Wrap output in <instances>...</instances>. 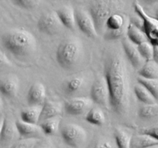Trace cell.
Returning a JSON list of instances; mask_svg holds the SVG:
<instances>
[{"mask_svg": "<svg viewBox=\"0 0 158 148\" xmlns=\"http://www.w3.org/2000/svg\"><path fill=\"white\" fill-rule=\"evenodd\" d=\"M104 76L110 97V106L118 115L128 112L131 103V83L124 59L117 52L108 56L104 64Z\"/></svg>", "mask_w": 158, "mask_h": 148, "instance_id": "obj_1", "label": "cell"}, {"mask_svg": "<svg viewBox=\"0 0 158 148\" xmlns=\"http://www.w3.org/2000/svg\"><path fill=\"white\" fill-rule=\"evenodd\" d=\"M1 43L6 51L19 60L33 55L37 47L35 36L23 28L6 31L2 35Z\"/></svg>", "mask_w": 158, "mask_h": 148, "instance_id": "obj_2", "label": "cell"}, {"mask_svg": "<svg viewBox=\"0 0 158 148\" xmlns=\"http://www.w3.org/2000/svg\"><path fill=\"white\" fill-rule=\"evenodd\" d=\"M125 2L120 0H96L89 4L90 15L98 34L104 32L106 22L112 15L119 13L124 8Z\"/></svg>", "mask_w": 158, "mask_h": 148, "instance_id": "obj_3", "label": "cell"}, {"mask_svg": "<svg viewBox=\"0 0 158 148\" xmlns=\"http://www.w3.org/2000/svg\"><path fill=\"white\" fill-rule=\"evenodd\" d=\"M83 56V46L77 38H69L63 40L56 49V61L63 69H74L81 61Z\"/></svg>", "mask_w": 158, "mask_h": 148, "instance_id": "obj_4", "label": "cell"}, {"mask_svg": "<svg viewBox=\"0 0 158 148\" xmlns=\"http://www.w3.org/2000/svg\"><path fill=\"white\" fill-rule=\"evenodd\" d=\"M134 8L140 21V29L143 30L148 41L153 46H158V19L148 15L137 2H134Z\"/></svg>", "mask_w": 158, "mask_h": 148, "instance_id": "obj_5", "label": "cell"}, {"mask_svg": "<svg viewBox=\"0 0 158 148\" xmlns=\"http://www.w3.org/2000/svg\"><path fill=\"white\" fill-rule=\"evenodd\" d=\"M61 137L67 146L72 148H80L87 138L86 130L76 123H66L61 128Z\"/></svg>", "mask_w": 158, "mask_h": 148, "instance_id": "obj_6", "label": "cell"}, {"mask_svg": "<svg viewBox=\"0 0 158 148\" xmlns=\"http://www.w3.org/2000/svg\"><path fill=\"white\" fill-rule=\"evenodd\" d=\"M90 98L94 103L107 108L110 106V97L107 82L104 76L95 79L90 87Z\"/></svg>", "mask_w": 158, "mask_h": 148, "instance_id": "obj_7", "label": "cell"}, {"mask_svg": "<svg viewBox=\"0 0 158 148\" xmlns=\"http://www.w3.org/2000/svg\"><path fill=\"white\" fill-rule=\"evenodd\" d=\"M40 32L49 35H57L64 27L56 11H48L40 15L37 23Z\"/></svg>", "mask_w": 158, "mask_h": 148, "instance_id": "obj_8", "label": "cell"}, {"mask_svg": "<svg viewBox=\"0 0 158 148\" xmlns=\"http://www.w3.org/2000/svg\"><path fill=\"white\" fill-rule=\"evenodd\" d=\"M75 18L76 26L83 33L89 38H97L98 33L89 12L83 9H75Z\"/></svg>", "mask_w": 158, "mask_h": 148, "instance_id": "obj_9", "label": "cell"}, {"mask_svg": "<svg viewBox=\"0 0 158 148\" xmlns=\"http://www.w3.org/2000/svg\"><path fill=\"white\" fill-rule=\"evenodd\" d=\"M94 101L92 99L86 97H73L64 104V109L68 114L73 116H80L87 113L93 108Z\"/></svg>", "mask_w": 158, "mask_h": 148, "instance_id": "obj_10", "label": "cell"}, {"mask_svg": "<svg viewBox=\"0 0 158 148\" xmlns=\"http://www.w3.org/2000/svg\"><path fill=\"white\" fill-rule=\"evenodd\" d=\"M88 84L86 76L84 74H79L67 79L63 82L62 85V89L63 93L68 97H77L79 92H82Z\"/></svg>", "mask_w": 158, "mask_h": 148, "instance_id": "obj_11", "label": "cell"}, {"mask_svg": "<svg viewBox=\"0 0 158 148\" xmlns=\"http://www.w3.org/2000/svg\"><path fill=\"white\" fill-rule=\"evenodd\" d=\"M19 136L15 122L8 117H5L4 126L0 136V145L2 147H10Z\"/></svg>", "mask_w": 158, "mask_h": 148, "instance_id": "obj_12", "label": "cell"}, {"mask_svg": "<svg viewBox=\"0 0 158 148\" xmlns=\"http://www.w3.org/2000/svg\"><path fill=\"white\" fill-rule=\"evenodd\" d=\"M122 44H123V50H124L125 55L127 57L128 60L131 62L132 66L135 69H140L143 64L145 63V60L140 55L138 50L137 45L134 44L132 42L129 40L127 37H124L122 39Z\"/></svg>", "mask_w": 158, "mask_h": 148, "instance_id": "obj_13", "label": "cell"}, {"mask_svg": "<svg viewBox=\"0 0 158 148\" xmlns=\"http://www.w3.org/2000/svg\"><path fill=\"white\" fill-rule=\"evenodd\" d=\"M19 89V80L15 75H8L0 78V92L8 98L16 97Z\"/></svg>", "mask_w": 158, "mask_h": 148, "instance_id": "obj_14", "label": "cell"}, {"mask_svg": "<svg viewBox=\"0 0 158 148\" xmlns=\"http://www.w3.org/2000/svg\"><path fill=\"white\" fill-rule=\"evenodd\" d=\"M46 91L41 83H35L30 86L27 93V103L29 106H42L46 101Z\"/></svg>", "mask_w": 158, "mask_h": 148, "instance_id": "obj_15", "label": "cell"}, {"mask_svg": "<svg viewBox=\"0 0 158 148\" xmlns=\"http://www.w3.org/2000/svg\"><path fill=\"white\" fill-rule=\"evenodd\" d=\"M15 125L19 134L23 138L41 139L40 137L43 133L39 124H31L20 120L15 121Z\"/></svg>", "mask_w": 158, "mask_h": 148, "instance_id": "obj_16", "label": "cell"}, {"mask_svg": "<svg viewBox=\"0 0 158 148\" xmlns=\"http://www.w3.org/2000/svg\"><path fill=\"white\" fill-rule=\"evenodd\" d=\"M63 110V107L60 103L54 101H46L44 104L42 106L40 123L49 120V119L61 117Z\"/></svg>", "mask_w": 158, "mask_h": 148, "instance_id": "obj_17", "label": "cell"}, {"mask_svg": "<svg viewBox=\"0 0 158 148\" xmlns=\"http://www.w3.org/2000/svg\"><path fill=\"white\" fill-rule=\"evenodd\" d=\"M56 12L64 27L69 29H75V9L72 6H63L59 8Z\"/></svg>", "mask_w": 158, "mask_h": 148, "instance_id": "obj_18", "label": "cell"}, {"mask_svg": "<svg viewBox=\"0 0 158 148\" xmlns=\"http://www.w3.org/2000/svg\"><path fill=\"white\" fill-rule=\"evenodd\" d=\"M127 37L134 44L139 46L141 43L148 42L146 35L137 24L130 22L127 29Z\"/></svg>", "mask_w": 158, "mask_h": 148, "instance_id": "obj_19", "label": "cell"}, {"mask_svg": "<svg viewBox=\"0 0 158 148\" xmlns=\"http://www.w3.org/2000/svg\"><path fill=\"white\" fill-rule=\"evenodd\" d=\"M158 144V140L144 134L133 135L131 148H149Z\"/></svg>", "mask_w": 158, "mask_h": 148, "instance_id": "obj_20", "label": "cell"}, {"mask_svg": "<svg viewBox=\"0 0 158 148\" xmlns=\"http://www.w3.org/2000/svg\"><path fill=\"white\" fill-rule=\"evenodd\" d=\"M41 111L42 106H29L23 109L20 113L21 120L26 123H31V124H38L40 123Z\"/></svg>", "mask_w": 158, "mask_h": 148, "instance_id": "obj_21", "label": "cell"}, {"mask_svg": "<svg viewBox=\"0 0 158 148\" xmlns=\"http://www.w3.org/2000/svg\"><path fill=\"white\" fill-rule=\"evenodd\" d=\"M114 140L118 148H131L133 134L128 130L116 128L114 130Z\"/></svg>", "mask_w": 158, "mask_h": 148, "instance_id": "obj_22", "label": "cell"}, {"mask_svg": "<svg viewBox=\"0 0 158 148\" xmlns=\"http://www.w3.org/2000/svg\"><path fill=\"white\" fill-rule=\"evenodd\" d=\"M134 93L138 99L139 101L143 103L144 105H152L157 103V100L151 94V92L145 86L140 83H137L134 88Z\"/></svg>", "mask_w": 158, "mask_h": 148, "instance_id": "obj_23", "label": "cell"}, {"mask_svg": "<svg viewBox=\"0 0 158 148\" xmlns=\"http://www.w3.org/2000/svg\"><path fill=\"white\" fill-rule=\"evenodd\" d=\"M140 77L148 80L158 79V63L154 60L146 61L143 66L138 70Z\"/></svg>", "mask_w": 158, "mask_h": 148, "instance_id": "obj_24", "label": "cell"}, {"mask_svg": "<svg viewBox=\"0 0 158 148\" xmlns=\"http://www.w3.org/2000/svg\"><path fill=\"white\" fill-rule=\"evenodd\" d=\"M86 121L96 126H103L106 122V117L103 109L98 106H94L89 109L85 117Z\"/></svg>", "mask_w": 158, "mask_h": 148, "instance_id": "obj_25", "label": "cell"}, {"mask_svg": "<svg viewBox=\"0 0 158 148\" xmlns=\"http://www.w3.org/2000/svg\"><path fill=\"white\" fill-rule=\"evenodd\" d=\"M60 122H61L60 117H55V118L49 119V120L41 122L39 123V125L41 127L43 134L52 135V134H55L60 129Z\"/></svg>", "mask_w": 158, "mask_h": 148, "instance_id": "obj_26", "label": "cell"}, {"mask_svg": "<svg viewBox=\"0 0 158 148\" xmlns=\"http://www.w3.org/2000/svg\"><path fill=\"white\" fill-rule=\"evenodd\" d=\"M127 23L128 22H127L124 15L120 13H116L111 15L106 20V28L107 29V30L110 31L119 30Z\"/></svg>", "mask_w": 158, "mask_h": 148, "instance_id": "obj_27", "label": "cell"}, {"mask_svg": "<svg viewBox=\"0 0 158 148\" xmlns=\"http://www.w3.org/2000/svg\"><path fill=\"white\" fill-rule=\"evenodd\" d=\"M138 116L143 120H151L158 117V103L143 105L138 109Z\"/></svg>", "mask_w": 158, "mask_h": 148, "instance_id": "obj_28", "label": "cell"}, {"mask_svg": "<svg viewBox=\"0 0 158 148\" xmlns=\"http://www.w3.org/2000/svg\"><path fill=\"white\" fill-rule=\"evenodd\" d=\"M88 148H118L115 140L107 137H100L89 144Z\"/></svg>", "mask_w": 158, "mask_h": 148, "instance_id": "obj_29", "label": "cell"}, {"mask_svg": "<svg viewBox=\"0 0 158 148\" xmlns=\"http://www.w3.org/2000/svg\"><path fill=\"white\" fill-rule=\"evenodd\" d=\"M139 83L147 88L158 102V79L157 80H148L139 76L137 78Z\"/></svg>", "mask_w": 158, "mask_h": 148, "instance_id": "obj_30", "label": "cell"}, {"mask_svg": "<svg viewBox=\"0 0 158 148\" xmlns=\"http://www.w3.org/2000/svg\"><path fill=\"white\" fill-rule=\"evenodd\" d=\"M138 50L140 55L143 57L145 61L153 60V55H154V46L149 41L145 42L137 46Z\"/></svg>", "mask_w": 158, "mask_h": 148, "instance_id": "obj_31", "label": "cell"}, {"mask_svg": "<svg viewBox=\"0 0 158 148\" xmlns=\"http://www.w3.org/2000/svg\"><path fill=\"white\" fill-rule=\"evenodd\" d=\"M130 23V22H129ZM129 23L127 25H125L123 28H121L119 30H106L105 32L104 35H103V38L106 40H116L119 39H123L126 37L127 35V26Z\"/></svg>", "mask_w": 158, "mask_h": 148, "instance_id": "obj_32", "label": "cell"}, {"mask_svg": "<svg viewBox=\"0 0 158 148\" xmlns=\"http://www.w3.org/2000/svg\"><path fill=\"white\" fill-rule=\"evenodd\" d=\"M40 139L23 138L15 141L9 148H33Z\"/></svg>", "mask_w": 158, "mask_h": 148, "instance_id": "obj_33", "label": "cell"}, {"mask_svg": "<svg viewBox=\"0 0 158 148\" xmlns=\"http://www.w3.org/2000/svg\"><path fill=\"white\" fill-rule=\"evenodd\" d=\"M12 4L25 9H32L40 5L39 0H12Z\"/></svg>", "mask_w": 158, "mask_h": 148, "instance_id": "obj_34", "label": "cell"}, {"mask_svg": "<svg viewBox=\"0 0 158 148\" xmlns=\"http://www.w3.org/2000/svg\"><path fill=\"white\" fill-rule=\"evenodd\" d=\"M140 133L151 136V137H153L156 140H158V122L156 123L155 124L152 125V126L141 128L140 130Z\"/></svg>", "mask_w": 158, "mask_h": 148, "instance_id": "obj_35", "label": "cell"}, {"mask_svg": "<svg viewBox=\"0 0 158 148\" xmlns=\"http://www.w3.org/2000/svg\"><path fill=\"white\" fill-rule=\"evenodd\" d=\"M12 64L6 54L0 50V73L7 70L9 68L11 67Z\"/></svg>", "mask_w": 158, "mask_h": 148, "instance_id": "obj_36", "label": "cell"}, {"mask_svg": "<svg viewBox=\"0 0 158 148\" xmlns=\"http://www.w3.org/2000/svg\"><path fill=\"white\" fill-rule=\"evenodd\" d=\"M33 148H54V146L50 140L46 139H40Z\"/></svg>", "mask_w": 158, "mask_h": 148, "instance_id": "obj_37", "label": "cell"}, {"mask_svg": "<svg viewBox=\"0 0 158 148\" xmlns=\"http://www.w3.org/2000/svg\"><path fill=\"white\" fill-rule=\"evenodd\" d=\"M153 60L158 63V46H154V55H153Z\"/></svg>", "mask_w": 158, "mask_h": 148, "instance_id": "obj_38", "label": "cell"}, {"mask_svg": "<svg viewBox=\"0 0 158 148\" xmlns=\"http://www.w3.org/2000/svg\"><path fill=\"white\" fill-rule=\"evenodd\" d=\"M4 122H5V117H0V136H1L3 126H4Z\"/></svg>", "mask_w": 158, "mask_h": 148, "instance_id": "obj_39", "label": "cell"}, {"mask_svg": "<svg viewBox=\"0 0 158 148\" xmlns=\"http://www.w3.org/2000/svg\"><path fill=\"white\" fill-rule=\"evenodd\" d=\"M3 107H4V103H3L2 98L1 95H0V117H2V114Z\"/></svg>", "mask_w": 158, "mask_h": 148, "instance_id": "obj_40", "label": "cell"}, {"mask_svg": "<svg viewBox=\"0 0 158 148\" xmlns=\"http://www.w3.org/2000/svg\"><path fill=\"white\" fill-rule=\"evenodd\" d=\"M154 18L158 19V6H157V7L154 9Z\"/></svg>", "mask_w": 158, "mask_h": 148, "instance_id": "obj_41", "label": "cell"}, {"mask_svg": "<svg viewBox=\"0 0 158 148\" xmlns=\"http://www.w3.org/2000/svg\"><path fill=\"white\" fill-rule=\"evenodd\" d=\"M149 148H158V144L155 145V146H151V147H149Z\"/></svg>", "mask_w": 158, "mask_h": 148, "instance_id": "obj_42", "label": "cell"}, {"mask_svg": "<svg viewBox=\"0 0 158 148\" xmlns=\"http://www.w3.org/2000/svg\"><path fill=\"white\" fill-rule=\"evenodd\" d=\"M157 103H158V102H157Z\"/></svg>", "mask_w": 158, "mask_h": 148, "instance_id": "obj_43", "label": "cell"}]
</instances>
